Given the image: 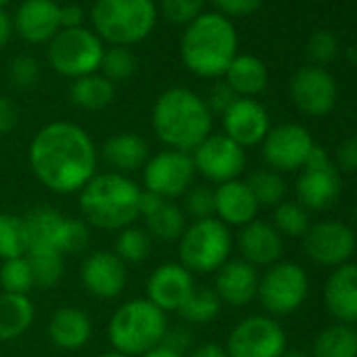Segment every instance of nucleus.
<instances>
[{"label":"nucleus","instance_id":"nucleus-56","mask_svg":"<svg viewBox=\"0 0 357 357\" xmlns=\"http://www.w3.org/2000/svg\"><path fill=\"white\" fill-rule=\"evenodd\" d=\"M347 59H349V63H351V66H355V68H357V43H355V45H351V47L347 49Z\"/></svg>","mask_w":357,"mask_h":357},{"label":"nucleus","instance_id":"nucleus-43","mask_svg":"<svg viewBox=\"0 0 357 357\" xmlns=\"http://www.w3.org/2000/svg\"><path fill=\"white\" fill-rule=\"evenodd\" d=\"M338 49H340L338 38L328 30H319L307 43V57H309L311 66L324 68L338 57Z\"/></svg>","mask_w":357,"mask_h":357},{"label":"nucleus","instance_id":"nucleus-36","mask_svg":"<svg viewBox=\"0 0 357 357\" xmlns=\"http://www.w3.org/2000/svg\"><path fill=\"white\" fill-rule=\"evenodd\" d=\"M246 185L252 192L259 208H275L280 202H284L286 196V181L282 178L280 172L271 170V168H261L255 170L248 178H246Z\"/></svg>","mask_w":357,"mask_h":357},{"label":"nucleus","instance_id":"nucleus-34","mask_svg":"<svg viewBox=\"0 0 357 357\" xmlns=\"http://www.w3.org/2000/svg\"><path fill=\"white\" fill-rule=\"evenodd\" d=\"M30 250L26 221L13 213H0V259H20Z\"/></svg>","mask_w":357,"mask_h":357},{"label":"nucleus","instance_id":"nucleus-46","mask_svg":"<svg viewBox=\"0 0 357 357\" xmlns=\"http://www.w3.org/2000/svg\"><path fill=\"white\" fill-rule=\"evenodd\" d=\"M213 5L217 7V13H221L223 17H248L255 15L263 0H213Z\"/></svg>","mask_w":357,"mask_h":357},{"label":"nucleus","instance_id":"nucleus-42","mask_svg":"<svg viewBox=\"0 0 357 357\" xmlns=\"http://www.w3.org/2000/svg\"><path fill=\"white\" fill-rule=\"evenodd\" d=\"M206 0H160V13L174 26H188L204 13Z\"/></svg>","mask_w":357,"mask_h":357},{"label":"nucleus","instance_id":"nucleus-28","mask_svg":"<svg viewBox=\"0 0 357 357\" xmlns=\"http://www.w3.org/2000/svg\"><path fill=\"white\" fill-rule=\"evenodd\" d=\"M225 82L231 86V91L238 97H248L255 99L267 89L269 82V72L267 66L257 57V55H236V59L229 63L225 72Z\"/></svg>","mask_w":357,"mask_h":357},{"label":"nucleus","instance_id":"nucleus-44","mask_svg":"<svg viewBox=\"0 0 357 357\" xmlns=\"http://www.w3.org/2000/svg\"><path fill=\"white\" fill-rule=\"evenodd\" d=\"M9 80L15 89H32L40 80V66L32 55H17L9 66Z\"/></svg>","mask_w":357,"mask_h":357},{"label":"nucleus","instance_id":"nucleus-30","mask_svg":"<svg viewBox=\"0 0 357 357\" xmlns=\"http://www.w3.org/2000/svg\"><path fill=\"white\" fill-rule=\"evenodd\" d=\"M36 317L34 303L28 294L0 292V340L9 342L26 334Z\"/></svg>","mask_w":357,"mask_h":357},{"label":"nucleus","instance_id":"nucleus-39","mask_svg":"<svg viewBox=\"0 0 357 357\" xmlns=\"http://www.w3.org/2000/svg\"><path fill=\"white\" fill-rule=\"evenodd\" d=\"M0 288L9 294H28L36 288L28 257L9 259L0 265Z\"/></svg>","mask_w":357,"mask_h":357},{"label":"nucleus","instance_id":"nucleus-52","mask_svg":"<svg viewBox=\"0 0 357 357\" xmlns=\"http://www.w3.org/2000/svg\"><path fill=\"white\" fill-rule=\"evenodd\" d=\"M188 357H229L225 347L217 344V342H202L198 347H194Z\"/></svg>","mask_w":357,"mask_h":357},{"label":"nucleus","instance_id":"nucleus-35","mask_svg":"<svg viewBox=\"0 0 357 357\" xmlns=\"http://www.w3.org/2000/svg\"><path fill=\"white\" fill-rule=\"evenodd\" d=\"M221 298L213 288H198L190 294V298L183 303V307L178 309L181 319L190 326H206L217 319L221 313Z\"/></svg>","mask_w":357,"mask_h":357},{"label":"nucleus","instance_id":"nucleus-37","mask_svg":"<svg viewBox=\"0 0 357 357\" xmlns=\"http://www.w3.org/2000/svg\"><path fill=\"white\" fill-rule=\"evenodd\" d=\"M34 286L36 288H55L66 275V257L57 250H30L28 255Z\"/></svg>","mask_w":357,"mask_h":357},{"label":"nucleus","instance_id":"nucleus-40","mask_svg":"<svg viewBox=\"0 0 357 357\" xmlns=\"http://www.w3.org/2000/svg\"><path fill=\"white\" fill-rule=\"evenodd\" d=\"M99 70H101V76H105L112 84L124 82L132 78V74L137 72V57L126 47H109L103 53Z\"/></svg>","mask_w":357,"mask_h":357},{"label":"nucleus","instance_id":"nucleus-29","mask_svg":"<svg viewBox=\"0 0 357 357\" xmlns=\"http://www.w3.org/2000/svg\"><path fill=\"white\" fill-rule=\"evenodd\" d=\"M143 227L151 236L153 242H178V238L183 236L188 229L190 221L181 208V204H176L174 200H162L151 213L143 215Z\"/></svg>","mask_w":357,"mask_h":357},{"label":"nucleus","instance_id":"nucleus-10","mask_svg":"<svg viewBox=\"0 0 357 357\" xmlns=\"http://www.w3.org/2000/svg\"><path fill=\"white\" fill-rule=\"evenodd\" d=\"M196 166L192 153L162 149L143 166V190L166 200H178L194 185Z\"/></svg>","mask_w":357,"mask_h":357},{"label":"nucleus","instance_id":"nucleus-55","mask_svg":"<svg viewBox=\"0 0 357 357\" xmlns=\"http://www.w3.org/2000/svg\"><path fill=\"white\" fill-rule=\"evenodd\" d=\"M282 357H311V353H307L303 349H286Z\"/></svg>","mask_w":357,"mask_h":357},{"label":"nucleus","instance_id":"nucleus-51","mask_svg":"<svg viewBox=\"0 0 357 357\" xmlns=\"http://www.w3.org/2000/svg\"><path fill=\"white\" fill-rule=\"evenodd\" d=\"M84 9L80 5H66L59 7V22H61V30H76V28H84Z\"/></svg>","mask_w":357,"mask_h":357},{"label":"nucleus","instance_id":"nucleus-7","mask_svg":"<svg viewBox=\"0 0 357 357\" xmlns=\"http://www.w3.org/2000/svg\"><path fill=\"white\" fill-rule=\"evenodd\" d=\"M234 238L225 223L217 217L190 221L188 229L176 242L178 263L196 273H217L231 255Z\"/></svg>","mask_w":357,"mask_h":357},{"label":"nucleus","instance_id":"nucleus-41","mask_svg":"<svg viewBox=\"0 0 357 357\" xmlns=\"http://www.w3.org/2000/svg\"><path fill=\"white\" fill-rule=\"evenodd\" d=\"M181 208L188 219L204 221L215 217V188L204 183H194L181 198Z\"/></svg>","mask_w":357,"mask_h":357},{"label":"nucleus","instance_id":"nucleus-4","mask_svg":"<svg viewBox=\"0 0 357 357\" xmlns=\"http://www.w3.org/2000/svg\"><path fill=\"white\" fill-rule=\"evenodd\" d=\"M178 53L194 76L221 78L238 55V32L231 20L217 11H204L185 26Z\"/></svg>","mask_w":357,"mask_h":357},{"label":"nucleus","instance_id":"nucleus-13","mask_svg":"<svg viewBox=\"0 0 357 357\" xmlns=\"http://www.w3.org/2000/svg\"><path fill=\"white\" fill-rule=\"evenodd\" d=\"M192 160L196 174L215 185L236 181L246 170V149L223 132H211L192 151Z\"/></svg>","mask_w":357,"mask_h":357},{"label":"nucleus","instance_id":"nucleus-53","mask_svg":"<svg viewBox=\"0 0 357 357\" xmlns=\"http://www.w3.org/2000/svg\"><path fill=\"white\" fill-rule=\"evenodd\" d=\"M13 20L9 17V13L5 9H0V49L7 47L11 36H13Z\"/></svg>","mask_w":357,"mask_h":357},{"label":"nucleus","instance_id":"nucleus-12","mask_svg":"<svg viewBox=\"0 0 357 357\" xmlns=\"http://www.w3.org/2000/svg\"><path fill=\"white\" fill-rule=\"evenodd\" d=\"M229 357H282L286 330L269 315H250L238 321L225 342Z\"/></svg>","mask_w":357,"mask_h":357},{"label":"nucleus","instance_id":"nucleus-32","mask_svg":"<svg viewBox=\"0 0 357 357\" xmlns=\"http://www.w3.org/2000/svg\"><path fill=\"white\" fill-rule=\"evenodd\" d=\"M311 357H357V330L349 324H332L313 340Z\"/></svg>","mask_w":357,"mask_h":357},{"label":"nucleus","instance_id":"nucleus-47","mask_svg":"<svg viewBox=\"0 0 357 357\" xmlns=\"http://www.w3.org/2000/svg\"><path fill=\"white\" fill-rule=\"evenodd\" d=\"M162 344L185 355L194 349V332L188 326H168V330L162 338Z\"/></svg>","mask_w":357,"mask_h":357},{"label":"nucleus","instance_id":"nucleus-49","mask_svg":"<svg viewBox=\"0 0 357 357\" xmlns=\"http://www.w3.org/2000/svg\"><path fill=\"white\" fill-rule=\"evenodd\" d=\"M336 166L338 172L355 174L357 172V137L344 139L336 149Z\"/></svg>","mask_w":357,"mask_h":357},{"label":"nucleus","instance_id":"nucleus-26","mask_svg":"<svg viewBox=\"0 0 357 357\" xmlns=\"http://www.w3.org/2000/svg\"><path fill=\"white\" fill-rule=\"evenodd\" d=\"M24 221L28 229L30 250H57L63 255L70 217L51 206H36L24 217Z\"/></svg>","mask_w":357,"mask_h":357},{"label":"nucleus","instance_id":"nucleus-20","mask_svg":"<svg viewBox=\"0 0 357 357\" xmlns=\"http://www.w3.org/2000/svg\"><path fill=\"white\" fill-rule=\"evenodd\" d=\"M13 30L30 45H49L59 32V5L55 0H24L13 17Z\"/></svg>","mask_w":357,"mask_h":357},{"label":"nucleus","instance_id":"nucleus-48","mask_svg":"<svg viewBox=\"0 0 357 357\" xmlns=\"http://www.w3.org/2000/svg\"><path fill=\"white\" fill-rule=\"evenodd\" d=\"M238 99V95L231 91V86L227 84V82H217L213 89H211V93H208V97L204 99L206 101V105H208V109H211V114L215 116V114H225L229 107H231V103Z\"/></svg>","mask_w":357,"mask_h":357},{"label":"nucleus","instance_id":"nucleus-21","mask_svg":"<svg viewBox=\"0 0 357 357\" xmlns=\"http://www.w3.org/2000/svg\"><path fill=\"white\" fill-rule=\"evenodd\" d=\"M217 296L223 305L246 307L257 298L259 292V271L244 259H229L215 273Z\"/></svg>","mask_w":357,"mask_h":357},{"label":"nucleus","instance_id":"nucleus-9","mask_svg":"<svg viewBox=\"0 0 357 357\" xmlns=\"http://www.w3.org/2000/svg\"><path fill=\"white\" fill-rule=\"evenodd\" d=\"M309 294V278L305 269L290 261H280L259 278L257 298L271 315H290L303 307Z\"/></svg>","mask_w":357,"mask_h":357},{"label":"nucleus","instance_id":"nucleus-18","mask_svg":"<svg viewBox=\"0 0 357 357\" xmlns=\"http://www.w3.org/2000/svg\"><path fill=\"white\" fill-rule=\"evenodd\" d=\"M126 265L112 250H95L86 255L80 265L82 288L99 301H112L120 296L126 288Z\"/></svg>","mask_w":357,"mask_h":357},{"label":"nucleus","instance_id":"nucleus-23","mask_svg":"<svg viewBox=\"0 0 357 357\" xmlns=\"http://www.w3.org/2000/svg\"><path fill=\"white\" fill-rule=\"evenodd\" d=\"M324 303L340 324H357V265L344 263L336 267L324 286Z\"/></svg>","mask_w":357,"mask_h":357},{"label":"nucleus","instance_id":"nucleus-14","mask_svg":"<svg viewBox=\"0 0 357 357\" xmlns=\"http://www.w3.org/2000/svg\"><path fill=\"white\" fill-rule=\"evenodd\" d=\"M290 99L292 103L311 118L328 116L338 99V86L334 76L326 68L305 66L296 70L290 78Z\"/></svg>","mask_w":357,"mask_h":357},{"label":"nucleus","instance_id":"nucleus-5","mask_svg":"<svg viewBox=\"0 0 357 357\" xmlns=\"http://www.w3.org/2000/svg\"><path fill=\"white\" fill-rule=\"evenodd\" d=\"M168 330V315L147 298H130L122 303L107 321V338L114 351L141 357L149 349L162 344Z\"/></svg>","mask_w":357,"mask_h":357},{"label":"nucleus","instance_id":"nucleus-3","mask_svg":"<svg viewBox=\"0 0 357 357\" xmlns=\"http://www.w3.org/2000/svg\"><path fill=\"white\" fill-rule=\"evenodd\" d=\"M143 188L132 176L112 170L97 172L78 192L80 219L95 229L120 231L139 219Z\"/></svg>","mask_w":357,"mask_h":357},{"label":"nucleus","instance_id":"nucleus-8","mask_svg":"<svg viewBox=\"0 0 357 357\" xmlns=\"http://www.w3.org/2000/svg\"><path fill=\"white\" fill-rule=\"evenodd\" d=\"M105 47L103 40L89 28L61 30L49 43V63L63 78H82L89 74H97L101 68Z\"/></svg>","mask_w":357,"mask_h":357},{"label":"nucleus","instance_id":"nucleus-45","mask_svg":"<svg viewBox=\"0 0 357 357\" xmlns=\"http://www.w3.org/2000/svg\"><path fill=\"white\" fill-rule=\"evenodd\" d=\"M91 246V227L82 219L70 217V227L63 244V255H84Z\"/></svg>","mask_w":357,"mask_h":357},{"label":"nucleus","instance_id":"nucleus-33","mask_svg":"<svg viewBox=\"0 0 357 357\" xmlns=\"http://www.w3.org/2000/svg\"><path fill=\"white\" fill-rule=\"evenodd\" d=\"M153 250V240L145 231V227L139 225H128L120 231H116L114 240V255L124 263V265H139L149 259Z\"/></svg>","mask_w":357,"mask_h":357},{"label":"nucleus","instance_id":"nucleus-6","mask_svg":"<svg viewBox=\"0 0 357 357\" xmlns=\"http://www.w3.org/2000/svg\"><path fill=\"white\" fill-rule=\"evenodd\" d=\"M158 22L153 0H95L93 32L112 47H130L145 40Z\"/></svg>","mask_w":357,"mask_h":357},{"label":"nucleus","instance_id":"nucleus-24","mask_svg":"<svg viewBox=\"0 0 357 357\" xmlns=\"http://www.w3.org/2000/svg\"><path fill=\"white\" fill-rule=\"evenodd\" d=\"M149 145L137 132H116L109 135L101 147L99 158L107 166V170L130 176L135 170H143L149 160Z\"/></svg>","mask_w":357,"mask_h":357},{"label":"nucleus","instance_id":"nucleus-16","mask_svg":"<svg viewBox=\"0 0 357 357\" xmlns=\"http://www.w3.org/2000/svg\"><path fill=\"white\" fill-rule=\"evenodd\" d=\"M261 145H263V160L267 162V166L275 172H288L305 166L315 143L305 126L288 122L269 128Z\"/></svg>","mask_w":357,"mask_h":357},{"label":"nucleus","instance_id":"nucleus-22","mask_svg":"<svg viewBox=\"0 0 357 357\" xmlns=\"http://www.w3.org/2000/svg\"><path fill=\"white\" fill-rule=\"evenodd\" d=\"M238 248L246 263L252 267H271L282 261L284 255V238L275 231V227L267 221H250L240 227Z\"/></svg>","mask_w":357,"mask_h":357},{"label":"nucleus","instance_id":"nucleus-2","mask_svg":"<svg viewBox=\"0 0 357 357\" xmlns=\"http://www.w3.org/2000/svg\"><path fill=\"white\" fill-rule=\"evenodd\" d=\"M151 128L166 149L192 153L213 132V114L204 97L185 86H172L155 99Z\"/></svg>","mask_w":357,"mask_h":357},{"label":"nucleus","instance_id":"nucleus-11","mask_svg":"<svg viewBox=\"0 0 357 357\" xmlns=\"http://www.w3.org/2000/svg\"><path fill=\"white\" fill-rule=\"evenodd\" d=\"M342 192V178L338 168L330 162L321 145H313L296 181L298 204L307 211L330 208Z\"/></svg>","mask_w":357,"mask_h":357},{"label":"nucleus","instance_id":"nucleus-38","mask_svg":"<svg viewBox=\"0 0 357 357\" xmlns=\"http://www.w3.org/2000/svg\"><path fill=\"white\" fill-rule=\"evenodd\" d=\"M271 225L282 238H303L311 227L309 211L298 202L284 200L273 208Z\"/></svg>","mask_w":357,"mask_h":357},{"label":"nucleus","instance_id":"nucleus-58","mask_svg":"<svg viewBox=\"0 0 357 357\" xmlns=\"http://www.w3.org/2000/svg\"><path fill=\"white\" fill-rule=\"evenodd\" d=\"M9 3H11V0H0V9H5V7H7Z\"/></svg>","mask_w":357,"mask_h":357},{"label":"nucleus","instance_id":"nucleus-27","mask_svg":"<svg viewBox=\"0 0 357 357\" xmlns=\"http://www.w3.org/2000/svg\"><path fill=\"white\" fill-rule=\"evenodd\" d=\"M49 338L57 349L63 351H78L82 349L93 336V319L80 307L63 305L59 307L47 326Z\"/></svg>","mask_w":357,"mask_h":357},{"label":"nucleus","instance_id":"nucleus-57","mask_svg":"<svg viewBox=\"0 0 357 357\" xmlns=\"http://www.w3.org/2000/svg\"><path fill=\"white\" fill-rule=\"evenodd\" d=\"M99 357H128V355H122V353H118V351H105V353H101Z\"/></svg>","mask_w":357,"mask_h":357},{"label":"nucleus","instance_id":"nucleus-25","mask_svg":"<svg viewBox=\"0 0 357 357\" xmlns=\"http://www.w3.org/2000/svg\"><path fill=\"white\" fill-rule=\"evenodd\" d=\"M259 204L246 181H227L215 188V217L227 227H244L257 219Z\"/></svg>","mask_w":357,"mask_h":357},{"label":"nucleus","instance_id":"nucleus-59","mask_svg":"<svg viewBox=\"0 0 357 357\" xmlns=\"http://www.w3.org/2000/svg\"><path fill=\"white\" fill-rule=\"evenodd\" d=\"M353 217H355V221H357V204H355V208H353Z\"/></svg>","mask_w":357,"mask_h":357},{"label":"nucleus","instance_id":"nucleus-17","mask_svg":"<svg viewBox=\"0 0 357 357\" xmlns=\"http://www.w3.org/2000/svg\"><path fill=\"white\" fill-rule=\"evenodd\" d=\"M196 290V278L181 263H162L158 265L145 282V298L158 309L168 313H178L190 294Z\"/></svg>","mask_w":357,"mask_h":357},{"label":"nucleus","instance_id":"nucleus-1","mask_svg":"<svg viewBox=\"0 0 357 357\" xmlns=\"http://www.w3.org/2000/svg\"><path fill=\"white\" fill-rule=\"evenodd\" d=\"M28 162L49 192L70 196L78 194L97 174L99 151L80 124L55 120L45 124L30 141Z\"/></svg>","mask_w":357,"mask_h":357},{"label":"nucleus","instance_id":"nucleus-54","mask_svg":"<svg viewBox=\"0 0 357 357\" xmlns=\"http://www.w3.org/2000/svg\"><path fill=\"white\" fill-rule=\"evenodd\" d=\"M141 357H185V355L176 353V351H172V349H168V347H164V344H158V347L149 349L147 353H143Z\"/></svg>","mask_w":357,"mask_h":357},{"label":"nucleus","instance_id":"nucleus-31","mask_svg":"<svg viewBox=\"0 0 357 357\" xmlns=\"http://www.w3.org/2000/svg\"><path fill=\"white\" fill-rule=\"evenodd\" d=\"M116 97V86L101 74H89L76 78L70 86V99L76 107L86 112L105 109Z\"/></svg>","mask_w":357,"mask_h":357},{"label":"nucleus","instance_id":"nucleus-50","mask_svg":"<svg viewBox=\"0 0 357 357\" xmlns=\"http://www.w3.org/2000/svg\"><path fill=\"white\" fill-rule=\"evenodd\" d=\"M20 122V107L13 99L0 95V137L9 135Z\"/></svg>","mask_w":357,"mask_h":357},{"label":"nucleus","instance_id":"nucleus-15","mask_svg":"<svg viewBox=\"0 0 357 357\" xmlns=\"http://www.w3.org/2000/svg\"><path fill=\"white\" fill-rule=\"evenodd\" d=\"M357 240L342 221H319L303 236L305 255L321 267H340L355 255Z\"/></svg>","mask_w":357,"mask_h":357},{"label":"nucleus","instance_id":"nucleus-19","mask_svg":"<svg viewBox=\"0 0 357 357\" xmlns=\"http://www.w3.org/2000/svg\"><path fill=\"white\" fill-rule=\"evenodd\" d=\"M223 135L236 141L240 147L261 145L271 128V120L263 103L248 97H238L231 107L221 116Z\"/></svg>","mask_w":357,"mask_h":357}]
</instances>
